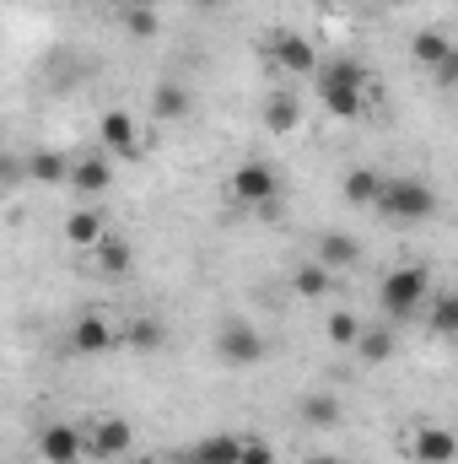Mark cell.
Masks as SVG:
<instances>
[{
	"label": "cell",
	"mask_w": 458,
	"mask_h": 464,
	"mask_svg": "<svg viewBox=\"0 0 458 464\" xmlns=\"http://www.w3.org/2000/svg\"><path fill=\"white\" fill-rule=\"evenodd\" d=\"M237 449H243V438H232V432H211V438L184 443V464H237Z\"/></svg>",
	"instance_id": "e0dca14e"
},
{
	"label": "cell",
	"mask_w": 458,
	"mask_h": 464,
	"mask_svg": "<svg viewBox=\"0 0 458 464\" xmlns=\"http://www.w3.org/2000/svg\"><path fill=\"white\" fill-rule=\"evenodd\" d=\"M189 5H195V11H222L227 0H189Z\"/></svg>",
	"instance_id": "d6a6232c"
},
{
	"label": "cell",
	"mask_w": 458,
	"mask_h": 464,
	"mask_svg": "<svg viewBox=\"0 0 458 464\" xmlns=\"http://www.w3.org/2000/svg\"><path fill=\"white\" fill-rule=\"evenodd\" d=\"M281 189H286V179H281V168L275 162H259V157H248V162H237L227 179V195L237 206H275L281 200Z\"/></svg>",
	"instance_id": "277c9868"
},
{
	"label": "cell",
	"mask_w": 458,
	"mask_h": 464,
	"mask_svg": "<svg viewBox=\"0 0 458 464\" xmlns=\"http://www.w3.org/2000/svg\"><path fill=\"white\" fill-rule=\"evenodd\" d=\"M103 232H109V222H103V211H92V206H76V211L65 217V243H71V248H98Z\"/></svg>",
	"instance_id": "44dd1931"
},
{
	"label": "cell",
	"mask_w": 458,
	"mask_h": 464,
	"mask_svg": "<svg viewBox=\"0 0 458 464\" xmlns=\"http://www.w3.org/2000/svg\"><path fill=\"white\" fill-rule=\"evenodd\" d=\"M129 464H162V459H157V454H135Z\"/></svg>",
	"instance_id": "836d02e7"
},
{
	"label": "cell",
	"mask_w": 458,
	"mask_h": 464,
	"mask_svg": "<svg viewBox=\"0 0 458 464\" xmlns=\"http://www.w3.org/2000/svg\"><path fill=\"white\" fill-rule=\"evenodd\" d=\"M302 421H308L313 432H335L345 421V411H340L335 394H308V400H302Z\"/></svg>",
	"instance_id": "d4e9b609"
},
{
	"label": "cell",
	"mask_w": 458,
	"mask_h": 464,
	"mask_svg": "<svg viewBox=\"0 0 458 464\" xmlns=\"http://www.w3.org/2000/svg\"><path fill=\"white\" fill-rule=\"evenodd\" d=\"M189 109H195V92L184 82H157L151 87V119L157 124H178V119H189Z\"/></svg>",
	"instance_id": "5bb4252c"
},
{
	"label": "cell",
	"mask_w": 458,
	"mask_h": 464,
	"mask_svg": "<svg viewBox=\"0 0 458 464\" xmlns=\"http://www.w3.org/2000/svg\"><path fill=\"white\" fill-rule=\"evenodd\" d=\"M71 179V157L60 146H33L22 157V184H43V189H60Z\"/></svg>",
	"instance_id": "8fae6325"
},
{
	"label": "cell",
	"mask_w": 458,
	"mask_h": 464,
	"mask_svg": "<svg viewBox=\"0 0 458 464\" xmlns=\"http://www.w3.org/2000/svg\"><path fill=\"white\" fill-rule=\"evenodd\" d=\"M302 464H340V454H329V449H313Z\"/></svg>",
	"instance_id": "1f68e13d"
},
{
	"label": "cell",
	"mask_w": 458,
	"mask_h": 464,
	"mask_svg": "<svg viewBox=\"0 0 458 464\" xmlns=\"http://www.w3.org/2000/svg\"><path fill=\"white\" fill-rule=\"evenodd\" d=\"M448 54H453V38H448V33H437V27H421V33L410 38V60H415V65H426V71H437Z\"/></svg>",
	"instance_id": "603a6c76"
},
{
	"label": "cell",
	"mask_w": 458,
	"mask_h": 464,
	"mask_svg": "<svg viewBox=\"0 0 458 464\" xmlns=\"http://www.w3.org/2000/svg\"><path fill=\"white\" fill-rule=\"evenodd\" d=\"M124 33H129V38H157V33H162V16H157L151 5L129 0V5H124Z\"/></svg>",
	"instance_id": "4316f807"
},
{
	"label": "cell",
	"mask_w": 458,
	"mask_h": 464,
	"mask_svg": "<svg viewBox=\"0 0 458 464\" xmlns=\"http://www.w3.org/2000/svg\"><path fill=\"white\" fill-rule=\"evenodd\" d=\"M329 286H335V276H329L319 259H302V265L291 270V292H297V297H308V303H324V297H329Z\"/></svg>",
	"instance_id": "cb8c5ba5"
},
{
	"label": "cell",
	"mask_w": 458,
	"mask_h": 464,
	"mask_svg": "<svg viewBox=\"0 0 458 464\" xmlns=\"http://www.w3.org/2000/svg\"><path fill=\"white\" fill-rule=\"evenodd\" d=\"M340 195H345V206H377L383 173H377V168H350V173L340 179Z\"/></svg>",
	"instance_id": "7402d4cb"
},
{
	"label": "cell",
	"mask_w": 458,
	"mask_h": 464,
	"mask_svg": "<svg viewBox=\"0 0 458 464\" xmlns=\"http://www.w3.org/2000/svg\"><path fill=\"white\" fill-rule=\"evenodd\" d=\"M394 346H399V341H394V330H388V324H367V319H361V335L350 341V351H356L361 362H372V367L394 362Z\"/></svg>",
	"instance_id": "d6986e66"
},
{
	"label": "cell",
	"mask_w": 458,
	"mask_h": 464,
	"mask_svg": "<svg viewBox=\"0 0 458 464\" xmlns=\"http://www.w3.org/2000/svg\"><path fill=\"white\" fill-rule=\"evenodd\" d=\"M11 184H22V157H5L0 151V189H11Z\"/></svg>",
	"instance_id": "f546056e"
},
{
	"label": "cell",
	"mask_w": 458,
	"mask_h": 464,
	"mask_svg": "<svg viewBox=\"0 0 458 464\" xmlns=\"http://www.w3.org/2000/svg\"><path fill=\"white\" fill-rule=\"evenodd\" d=\"M65 346H71V356H109V351H119V324L109 319V314H98V308H87V314H76L71 319V335H65Z\"/></svg>",
	"instance_id": "8992f818"
},
{
	"label": "cell",
	"mask_w": 458,
	"mask_h": 464,
	"mask_svg": "<svg viewBox=\"0 0 458 464\" xmlns=\"http://www.w3.org/2000/svg\"><path fill=\"white\" fill-rule=\"evenodd\" d=\"M324 335H329V346H345V351H350V341L361 335V314H350V308H335V314L324 319Z\"/></svg>",
	"instance_id": "83f0119b"
},
{
	"label": "cell",
	"mask_w": 458,
	"mask_h": 464,
	"mask_svg": "<svg viewBox=\"0 0 458 464\" xmlns=\"http://www.w3.org/2000/svg\"><path fill=\"white\" fill-rule=\"evenodd\" d=\"M98 140H103L114 157H124V162L146 157V146H140V124H135V114H124V109H109V114L98 119Z\"/></svg>",
	"instance_id": "30bf717a"
},
{
	"label": "cell",
	"mask_w": 458,
	"mask_h": 464,
	"mask_svg": "<svg viewBox=\"0 0 458 464\" xmlns=\"http://www.w3.org/2000/svg\"><path fill=\"white\" fill-rule=\"evenodd\" d=\"M264 351H270V341L259 335L253 319H237V314L222 319V330H216V356H222V367H259Z\"/></svg>",
	"instance_id": "5b68a950"
},
{
	"label": "cell",
	"mask_w": 458,
	"mask_h": 464,
	"mask_svg": "<svg viewBox=\"0 0 458 464\" xmlns=\"http://www.w3.org/2000/svg\"><path fill=\"white\" fill-rule=\"evenodd\" d=\"M453 454H458V438L448 432V427H415L410 432V459L415 464H453Z\"/></svg>",
	"instance_id": "4fadbf2b"
},
{
	"label": "cell",
	"mask_w": 458,
	"mask_h": 464,
	"mask_svg": "<svg viewBox=\"0 0 458 464\" xmlns=\"http://www.w3.org/2000/svg\"><path fill=\"white\" fill-rule=\"evenodd\" d=\"M124 5H129V0H124Z\"/></svg>",
	"instance_id": "d590c367"
},
{
	"label": "cell",
	"mask_w": 458,
	"mask_h": 464,
	"mask_svg": "<svg viewBox=\"0 0 458 464\" xmlns=\"http://www.w3.org/2000/svg\"><path fill=\"white\" fill-rule=\"evenodd\" d=\"M372 211H383L388 222H432L437 217V189L426 179H383V195H377Z\"/></svg>",
	"instance_id": "3957f363"
},
{
	"label": "cell",
	"mask_w": 458,
	"mask_h": 464,
	"mask_svg": "<svg viewBox=\"0 0 458 464\" xmlns=\"http://www.w3.org/2000/svg\"><path fill=\"white\" fill-rule=\"evenodd\" d=\"M297 124H302V103H297L291 92H275V98L264 103V135L286 140V135H297Z\"/></svg>",
	"instance_id": "ffe728a7"
},
{
	"label": "cell",
	"mask_w": 458,
	"mask_h": 464,
	"mask_svg": "<svg viewBox=\"0 0 458 464\" xmlns=\"http://www.w3.org/2000/svg\"><path fill=\"white\" fill-rule=\"evenodd\" d=\"M313 259H319L329 276H340V270H350V265L361 259V243H356L350 232H319V243H313Z\"/></svg>",
	"instance_id": "9a60e30c"
},
{
	"label": "cell",
	"mask_w": 458,
	"mask_h": 464,
	"mask_svg": "<svg viewBox=\"0 0 458 464\" xmlns=\"http://www.w3.org/2000/svg\"><path fill=\"white\" fill-rule=\"evenodd\" d=\"M129 449H135V427L124 421V416H103V421H92L87 427V459H129Z\"/></svg>",
	"instance_id": "ba28073f"
},
{
	"label": "cell",
	"mask_w": 458,
	"mask_h": 464,
	"mask_svg": "<svg viewBox=\"0 0 458 464\" xmlns=\"http://www.w3.org/2000/svg\"><path fill=\"white\" fill-rule=\"evenodd\" d=\"M38 459L43 464H81L87 459V432L71 421H49L38 432Z\"/></svg>",
	"instance_id": "9c48e42d"
},
{
	"label": "cell",
	"mask_w": 458,
	"mask_h": 464,
	"mask_svg": "<svg viewBox=\"0 0 458 464\" xmlns=\"http://www.w3.org/2000/svg\"><path fill=\"white\" fill-rule=\"evenodd\" d=\"M237 464H281V459H275V449H270L264 438H243V449H237Z\"/></svg>",
	"instance_id": "f1b7e54d"
},
{
	"label": "cell",
	"mask_w": 458,
	"mask_h": 464,
	"mask_svg": "<svg viewBox=\"0 0 458 464\" xmlns=\"http://www.w3.org/2000/svg\"><path fill=\"white\" fill-rule=\"evenodd\" d=\"M76 195H87V200H98V195H109L114 189V162L103 157V151H87V157H71V179H65Z\"/></svg>",
	"instance_id": "7c38bea8"
},
{
	"label": "cell",
	"mask_w": 458,
	"mask_h": 464,
	"mask_svg": "<svg viewBox=\"0 0 458 464\" xmlns=\"http://www.w3.org/2000/svg\"><path fill=\"white\" fill-rule=\"evenodd\" d=\"M421 314H432V330H437L443 341H453V335H458V297H453V292L426 297V308H421Z\"/></svg>",
	"instance_id": "484cf974"
},
{
	"label": "cell",
	"mask_w": 458,
	"mask_h": 464,
	"mask_svg": "<svg viewBox=\"0 0 458 464\" xmlns=\"http://www.w3.org/2000/svg\"><path fill=\"white\" fill-rule=\"evenodd\" d=\"M264 54H270V65H281L286 76H313V71H319V60H324V54L313 49V38L291 33V27H281V33L270 38V49H264Z\"/></svg>",
	"instance_id": "52a82bcc"
},
{
	"label": "cell",
	"mask_w": 458,
	"mask_h": 464,
	"mask_svg": "<svg viewBox=\"0 0 458 464\" xmlns=\"http://www.w3.org/2000/svg\"><path fill=\"white\" fill-rule=\"evenodd\" d=\"M432 297V270L426 265H394L383 281H377V308L388 319H415Z\"/></svg>",
	"instance_id": "7a4b0ae2"
},
{
	"label": "cell",
	"mask_w": 458,
	"mask_h": 464,
	"mask_svg": "<svg viewBox=\"0 0 458 464\" xmlns=\"http://www.w3.org/2000/svg\"><path fill=\"white\" fill-rule=\"evenodd\" d=\"M437 82H443V87H453V82H458V49L443 60V65H437Z\"/></svg>",
	"instance_id": "4dcf8cb0"
},
{
	"label": "cell",
	"mask_w": 458,
	"mask_h": 464,
	"mask_svg": "<svg viewBox=\"0 0 458 464\" xmlns=\"http://www.w3.org/2000/svg\"><path fill=\"white\" fill-rule=\"evenodd\" d=\"M313 87H319V103H324L335 119H361L367 98L377 92L372 71H367L361 60H350V54L319 60V71H313Z\"/></svg>",
	"instance_id": "6da1fadb"
},
{
	"label": "cell",
	"mask_w": 458,
	"mask_h": 464,
	"mask_svg": "<svg viewBox=\"0 0 458 464\" xmlns=\"http://www.w3.org/2000/svg\"><path fill=\"white\" fill-rule=\"evenodd\" d=\"M92 259H98V270H103V276H114V281H124V276L135 270V248H129V237H124V232H114V227L98 237Z\"/></svg>",
	"instance_id": "2e32d148"
},
{
	"label": "cell",
	"mask_w": 458,
	"mask_h": 464,
	"mask_svg": "<svg viewBox=\"0 0 458 464\" xmlns=\"http://www.w3.org/2000/svg\"><path fill=\"white\" fill-rule=\"evenodd\" d=\"M377 5H399V0H377Z\"/></svg>",
	"instance_id": "e575fe53"
},
{
	"label": "cell",
	"mask_w": 458,
	"mask_h": 464,
	"mask_svg": "<svg viewBox=\"0 0 458 464\" xmlns=\"http://www.w3.org/2000/svg\"><path fill=\"white\" fill-rule=\"evenodd\" d=\"M119 346L146 351V356H151V351L167 346V324H162V319H151V314H135V319H129V324L119 330Z\"/></svg>",
	"instance_id": "ac0fdd59"
}]
</instances>
